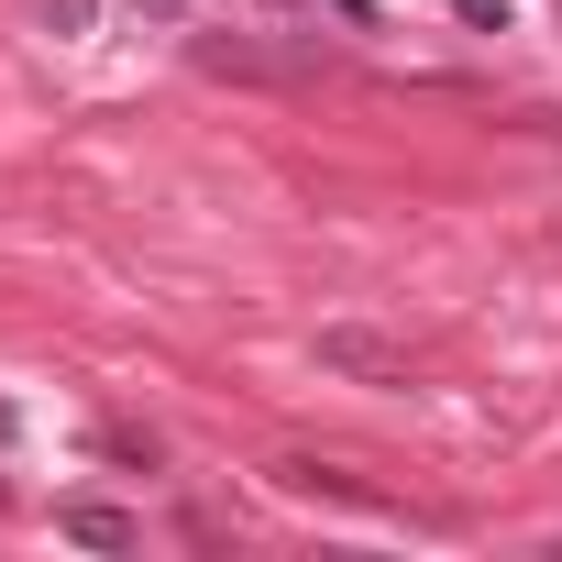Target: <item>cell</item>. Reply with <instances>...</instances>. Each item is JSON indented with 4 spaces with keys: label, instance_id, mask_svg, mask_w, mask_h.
<instances>
[{
    "label": "cell",
    "instance_id": "obj_1",
    "mask_svg": "<svg viewBox=\"0 0 562 562\" xmlns=\"http://www.w3.org/2000/svg\"><path fill=\"white\" fill-rule=\"evenodd\" d=\"M321 375H353V386H408V353H397V342H375V331H353V321H331V331H321Z\"/></svg>",
    "mask_w": 562,
    "mask_h": 562
},
{
    "label": "cell",
    "instance_id": "obj_5",
    "mask_svg": "<svg viewBox=\"0 0 562 562\" xmlns=\"http://www.w3.org/2000/svg\"><path fill=\"white\" fill-rule=\"evenodd\" d=\"M254 12H276V23H288V12H321V0H254Z\"/></svg>",
    "mask_w": 562,
    "mask_h": 562
},
{
    "label": "cell",
    "instance_id": "obj_4",
    "mask_svg": "<svg viewBox=\"0 0 562 562\" xmlns=\"http://www.w3.org/2000/svg\"><path fill=\"white\" fill-rule=\"evenodd\" d=\"M100 23V0H45V34H89Z\"/></svg>",
    "mask_w": 562,
    "mask_h": 562
},
{
    "label": "cell",
    "instance_id": "obj_3",
    "mask_svg": "<svg viewBox=\"0 0 562 562\" xmlns=\"http://www.w3.org/2000/svg\"><path fill=\"white\" fill-rule=\"evenodd\" d=\"M452 12H463L474 34H507V23H518V0H452Z\"/></svg>",
    "mask_w": 562,
    "mask_h": 562
},
{
    "label": "cell",
    "instance_id": "obj_6",
    "mask_svg": "<svg viewBox=\"0 0 562 562\" xmlns=\"http://www.w3.org/2000/svg\"><path fill=\"white\" fill-rule=\"evenodd\" d=\"M0 430H12V408H0Z\"/></svg>",
    "mask_w": 562,
    "mask_h": 562
},
{
    "label": "cell",
    "instance_id": "obj_2",
    "mask_svg": "<svg viewBox=\"0 0 562 562\" xmlns=\"http://www.w3.org/2000/svg\"><path fill=\"white\" fill-rule=\"evenodd\" d=\"M56 529H67V540H89V551H133V540H144V529H133L122 507H100V496H67V507H56Z\"/></svg>",
    "mask_w": 562,
    "mask_h": 562
}]
</instances>
